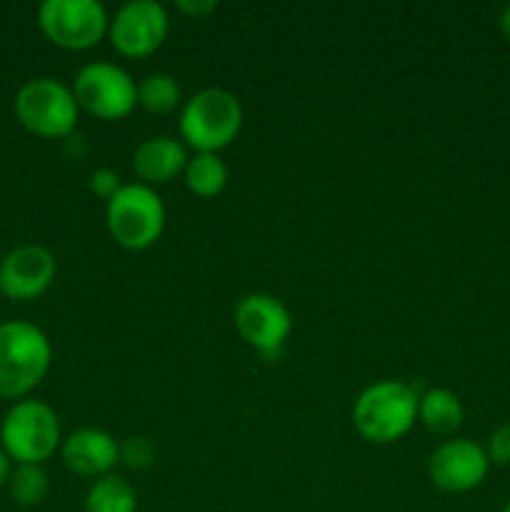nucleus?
Segmentation results:
<instances>
[{
  "label": "nucleus",
  "mask_w": 510,
  "mask_h": 512,
  "mask_svg": "<svg viewBox=\"0 0 510 512\" xmlns=\"http://www.w3.org/2000/svg\"><path fill=\"white\" fill-rule=\"evenodd\" d=\"M58 413L48 403L23 398L13 403L0 423V448L13 465H43L60 450Z\"/></svg>",
  "instance_id": "obj_4"
},
{
  "label": "nucleus",
  "mask_w": 510,
  "mask_h": 512,
  "mask_svg": "<svg viewBox=\"0 0 510 512\" xmlns=\"http://www.w3.org/2000/svg\"><path fill=\"white\" fill-rule=\"evenodd\" d=\"M500 512H510V500H508V503L503 505V510H500Z\"/></svg>",
  "instance_id": "obj_26"
},
{
  "label": "nucleus",
  "mask_w": 510,
  "mask_h": 512,
  "mask_svg": "<svg viewBox=\"0 0 510 512\" xmlns=\"http://www.w3.org/2000/svg\"><path fill=\"white\" fill-rule=\"evenodd\" d=\"M490 460L483 445L468 438L445 440L430 453L428 478L438 490L450 495L470 493L488 478Z\"/></svg>",
  "instance_id": "obj_11"
},
{
  "label": "nucleus",
  "mask_w": 510,
  "mask_h": 512,
  "mask_svg": "<svg viewBox=\"0 0 510 512\" xmlns=\"http://www.w3.org/2000/svg\"><path fill=\"white\" fill-rule=\"evenodd\" d=\"M485 453H488L490 465H510V423L500 425L490 433Z\"/></svg>",
  "instance_id": "obj_22"
},
{
  "label": "nucleus",
  "mask_w": 510,
  "mask_h": 512,
  "mask_svg": "<svg viewBox=\"0 0 510 512\" xmlns=\"http://www.w3.org/2000/svg\"><path fill=\"white\" fill-rule=\"evenodd\" d=\"M10 470H13V460H10L8 455H5V450L0 448V488H5V485H8Z\"/></svg>",
  "instance_id": "obj_24"
},
{
  "label": "nucleus",
  "mask_w": 510,
  "mask_h": 512,
  "mask_svg": "<svg viewBox=\"0 0 510 512\" xmlns=\"http://www.w3.org/2000/svg\"><path fill=\"white\" fill-rule=\"evenodd\" d=\"M58 265L43 245H18L0 260V293L15 303L40 298L53 285Z\"/></svg>",
  "instance_id": "obj_12"
},
{
  "label": "nucleus",
  "mask_w": 510,
  "mask_h": 512,
  "mask_svg": "<svg viewBox=\"0 0 510 512\" xmlns=\"http://www.w3.org/2000/svg\"><path fill=\"white\" fill-rule=\"evenodd\" d=\"M170 30V15L163 3L155 0H130L120 5L110 18L108 38L125 58H148L165 43Z\"/></svg>",
  "instance_id": "obj_9"
},
{
  "label": "nucleus",
  "mask_w": 510,
  "mask_h": 512,
  "mask_svg": "<svg viewBox=\"0 0 510 512\" xmlns=\"http://www.w3.org/2000/svg\"><path fill=\"white\" fill-rule=\"evenodd\" d=\"M60 458L70 473L80 478H103L120 463V443L100 428H80L63 438Z\"/></svg>",
  "instance_id": "obj_13"
},
{
  "label": "nucleus",
  "mask_w": 510,
  "mask_h": 512,
  "mask_svg": "<svg viewBox=\"0 0 510 512\" xmlns=\"http://www.w3.org/2000/svg\"><path fill=\"white\" fill-rule=\"evenodd\" d=\"M40 33L63 50H90L108 35L110 15L98 0H45L38 8Z\"/></svg>",
  "instance_id": "obj_8"
},
{
  "label": "nucleus",
  "mask_w": 510,
  "mask_h": 512,
  "mask_svg": "<svg viewBox=\"0 0 510 512\" xmlns=\"http://www.w3.org/2000/svg\"><path fill=\"white\" fill-rule=\"evenodd\" d=\"M498 28H500V33H503V38L510 43V5H505V8L500 10Z\"/></svg>",
  "instance_id": "obj_25"
},
{
  "label": "nucleus",
  "mask_w": 510,
  "mask_h": 512,
  "mask_svg": "<svg viewBox=\"0 0 510 512\" xmlns=\"http://www.w3.org/2000/svg\"><path fill=\"white\" fill-rule=\"evenodd\" d=\"M190 155L185 143L160 135V138H148L135 148L133 170L145 185H165L185 173Z\"/></svg>",
  "instance_id": "obj_14"
},
{
  "label": "nucleus",
  "mask_w": 510,
  "mask_h": 512,
  "mask_svg": "<svg viewBox=\"0 0 510 512\" xmlns=\"http://www.w3.org/2000/svg\"><path fill=\"white\" fill-rule=\"evenodd\" d=\"M420 393L403 380H380L368 385L353 405V425L368 443L390 445L418 423Z\"/></svg>",
  "instance_id": "obj_2"
},
{
  "label": "nucleus",
  "mask_w": 510,
  "mask_h": 512,
  "mask_svg": "<svg viewBox=\"0 0 510 512\" xmlns=\"http://www.w3.org/2000/svg\"><path fill=\"white\" fill-rule=\"evenodd\" d=\"M8 493L20 508H35L50 493V480L43 465H13L8 478Z\"/></svg>",
  "instance_id": "obj_19"
},
{
  "label": "nucleus",
  "mask_w": 510,
  "mask_h": 512,
  "mask_svg": "<svg viewBox=\"0 0 510 512\" xmlns=\"http://www.w3.org/2000/svg\"><path fill=\"white\" fill-rule=\"evenodd\" d=\"M243 105L225 88H203L180 110V138L195 153H220L243 130Z\"/></svg>",
  "instance_id": "obj_3"
},
{
  "label": "nucleus",
  "mask_w": 510,
  "mask_h": 512,
  "mask_svg": "<svg viewBox=\"0 0 510 512\" xmlns=\"http://www.w3.org/2000/svg\"><path fill=\"white\" fill-rule=\"evenodd\" d=\"M175 8H178L180 13L190 15V18H203V15L213 13V10L218 8V3H215V0H178Z\"/></svg>",
  "instance_id": "obj_23"
},
{
  "label": "nucleus",
  "mask_w": 510,
  "mask_h": 512,
  "mask_svg": "<svg viewBox=\"0 0 510 512\" xmlns=\"http://www.w3.org/2000/svg\"><path fill=\"white\" fill-rule=\"evenodd\" d=\"M240 338L258 350L263 358H278L293 330V318L283 300L268 293H250L238 300L233 313Z\"/></svg>",
  "instance_id": "obj_10"
},
{
  "label": "nucleus",
  "mask_w": 510,
  "mask_h": 512,
  "mask_svg": "<svg viewBox=\"0 0 510 512\" xmlns=\"http://www.w3.org/2000/svg\"><path fill=\"white\" fill-rule=\"evenodd\" d=\"M185 188L198 198H215L228 185V165L218 153H195L185 165Z\"/></svg>",
  "instance_id": "obj_17"
},
{
  "label": "nucleus",
  "mask_w": 510,
  "mask_h": 512,
  "mask_svg": "<svg viewBox=\"0 0 510 512\" xmlns=\"http://www.w3.org/2000/svg\"><path fill=\"white\" fill-rule=\"evenodd\" d=\"M85 512H138V493L123 475H103L88 488Z\"/></svg>",
  "instance_id": "obj_16"
},
{
  "label": "nucleus",
  "mask_w": 510,
  "mask_h": 512,
  "mask_svg": "<svg viewBox=\"0 0 510 512\" xmlns=\"http://www.w3.org/2000/svg\"><path fill=\"white\" fill-rule=\"evenodd\" d=\"M53 363L50 338L28 320H5L0 323V398H28L38 388Z\"/></svg>",
  "instance_id": "obj_1"
},
{
  "label": "nucleus",
  "mask_w": 510,
  "mask_h": 512,
  "mask_svg": "<svg viewBox=\"0 0 510 512\" xmlns=\"http://www.w3.org/2000/svg\"><path fill=\"white\" fill-rule=\"evenodd\" d=\"M183 103V88L170 73H150L138 83V105L153 115H168Z\"/></svg>",
  "instance_id": "obj_18"
},
{
  "label": "nucleus",
  "mask_w": 510,
  "mask_h": 512,
  "mask_svg": "<svg viewBox=\"0 0 510 512\" xmlns=\"http://www.w3.org/2000/svg\"><path fill=\"white\" fill-rule=\"evenodd\" d=\"M78 108L98 120H123L138 108V83L125 68L105 60L83 65L73 80Z\"/></svg>",
  "instance_id": "obj_7"
},
{
  "label": "nucleus",
  "mask_w": 510,
  "mask_h": 512,
  "mask_svg": "<svg viewBox=\"0 0 510 512\" xmlns=\"http://www.w3.org/2000/svg\"><path fill=\"white\" fill-rule=\"evenodd\" d=\"M18 123L38 138H68L78 125L80 108L73 88L58 78H33L15 93Z\"/></svg>",
  "instance_id": "obj_6"
},
{
  "label": "nucleus",
  "mask_w": 510,
  "mask_h": 512,
  "mask_svg": "<svg viewBox=\"0 0 510 512\" xmlns=\"http://www.w3.org/2000/svg\"><path fill=\"white\" fill-rule=\"evenodd\" d=\"M120 463L130 470H145L155 463V448L148 438H128L120 443Z\"/></svg>",
  "instance_id": "obj_20"
},
{
  "label": "nucleus",
  "mask_w": 510,
  "mask_h": 512,
  "mask_svg": "<svg viewBox=\"0 0 510 512\" xmlns=\"http://www.w3.org/2000/svg\"><path fill=\"white\" fill-rule=\"evenodd\" d=\"M165 203L155 188L145 183H123L105 203V228L125 250H148L165 230Z\"/></svg>",
  "instance_id": "obj_5"
},
{
  "label": "nucleus",
  "mask_w": 510,
  "mask_h": 512,
  "mask_svg": "<svg viewBox=\"0 0 510 512\" xmlns=\"http://www.w3.org/2000/svg\"><path fill=\"white\" fill-rule=\"evenodd\" d=\"M418 420L438 435H453L463 425L465 408L458 395L448 388H430L420 393Z\"/></svg>",
  "instance_id": "obj_15"
},
{
  "label": "nucleus",
  "mask_w": 510,
  "mask_h": 512,
  "mask_svg": "<svg viewBox=\"0 0 510 512\" xmlns=\"http://www.w3.org/2000/svg\"><path fill=\"white\" fill-rule=\"evenodd\" d=\"M88 188H90V193L95 195V198H100V200H105V203H108V200L113 198V195L118 193L120 188H123V183H120V175L115 173V170L98 168V170H93V173H90Z\"/></svg>",
  "instance_id": "obj_21"
}]
</instances>
